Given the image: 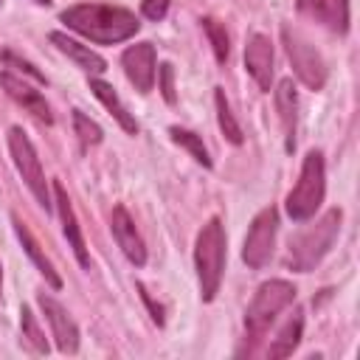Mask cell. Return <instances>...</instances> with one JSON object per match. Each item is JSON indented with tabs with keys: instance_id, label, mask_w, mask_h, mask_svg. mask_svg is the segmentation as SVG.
I'll use <instances>...</instances> for the list:
<instances>
[{
	"instance_id": "cell-1",
	"label": "cell",
	"mask_w": 360,
	"mask_h": 360,
	"mask_svg": "<svg viewBox=\"0 0 360 360\" xmlns=\"http://www.w3.org/2000/svg\"><path fill=\"white\" fill-rule=\"evenodd\" d=\"M59 20L82 34L84 39L96 42V45H118L129 37L138 34L141 22L138 17L129 11V8H121V6H107V3H76V6H68Z\"/></svg>"
},
{
	"instance_id": "cell-2",
	"label": "cell",
	"mask_w": 360,
	"mask_h": 360,
	"mask_svg": "<svg viewBox=\"0 0 360 360\" xmlns=\"http://www.w3.org/2000/svg\"><path fill=\"white\" fill-rule=\"evenodd\" d=\"M295 292H298L295 284L287 278H270L256 290L253 301L245 309V346L236 354H253L256 343L264 338V332L278 318V312L295 301Z\"/></svg>"
},
{
	"instance_id": "cell-3",
	"label": "cell",
	"mask_w": 360,
	"mask_h": 360,
	"mask_svg": "<svg viewBox=\"0 0 360 360\" xmlns=\"http://www.w3.org/2000/svg\"><path fill=\"white\" fill-rule=\"evenodd\" d=\"M225 256H228V239H225V225L219 217H211L194 239V267H197V281H200V298L214 301L222 284L225 273Z\"/></svg>"
},
{
	"instance_id": "cell-4",
	"label": "cell",
	"mask_w": 360,
	"mask_h": 360,
	"mask_svg": "<svg viewBox=\"0 0 360 360\" xmlns=\"http://www.w3.org/2000/svg\"><path fill=\"white\" fill-rule=\"evenodd\" d=\"M340 219H343V211L329 208L309 228L298 231L290 239V248H287V259H284L287 267H292L295 273H309L329 253V248L335 245L338 231H340Z\"/></svg>"
},
{
	"instance_id": "cell-5",
	"label": "cell",
	"mask_w": 360,
	"mask_h": 360,
	"mask_svg": "<svg viewBox=\"0 0 360 360\" xmlns=\"http://www.w3.org/2000/svg\"><path fill=\"white\" fill-rule=\"evenodd\" d=\"M326 194V166H323V155L318 149H309L304 163H301V174L298 183L292 186V191L287 194V214L295 222H307L309 217H315V211L321 208Z\"/></svg>"
},
{
	"instance_id": "cell-6",
	"label": "cell",
	"mask_w": 360,
	"mask_h": 360,
	"mask_svg": "<svg viewBox=\"0 0 360 360\" xmlns=\"http://www.w3.org/2000/svg\"><path fill=\"white\" fill-rule=\"evenodd\" d=\"M8 152H11V160L22 177V183L28 186V191L34 194V200L45 208V214L53 211V202H51V186L45 180V172H42V163H39V155L31 143V138L22 132V127H11L8 129Z\"/></svg>"
},
{
	"instance_id": "cell-7",
	"label": "cell",
	"mask_w": 360,
	"mask_h": 360,
	"mask_svg": "<svg viewBox=\"0 0 360 360\" xmlns=\"http://www.w3.org/2000/svg\"><path fill=\"white\" fill-rule=\"evenodd\" d=\"M281 42H284V51L290 56V65H292L298 82L307 84L309 90H321L326 84V62L318 53V48L301 31H295L290 25L281 28Z\"/></svg>"
},
{
	"instance_id": "cell-8",
	"label": "cell",
	"mask_w": 360,
	"mask_h": 360,
	"mask_svg": "<svg viewBox=\"0 0 360 360\" xmlns=\"http://www.w3.org/2000/svg\"><path fill=\"white\" fill-rule=\"evenodd\" d=\"M276 231H278V211L273 205H267L253 217L245 245H242V262L250 270H262L270 262L273 245H276Z\"/></svg>"
},
{
	"instance_id": "cell-9",
	"label": "cell",
	"mask_w": 360,
	"mask_h": 360,
	"mask_svg": "<svg viewBox=\"0 0 360 360\" xmlns=\"http://www.w3.org/2000/svg\"><path fill=\"white\" fill-rule=\"evenodd\" d=\"M37 304H39V309H42L48 326H51V335H53V340H56V349H59L62 354H76V352H79V326H76V321L70 318V312H68L53 295H45V292L37 298Z\"/></svg>"
},
{
	"instance_id": "cell-10",
	"label": "cell",
	"mask_w": 360,
	"mask_h": 360,
	"mask_svg": "<svg viewBox=\"0 0 360 360\" xmlns=\"http://www.w3.org/2000/svg\"><path fill=\"white\" fill-rule=\"evenodd\" d=\"M158 53L152 42H135L121 53V65L127 79L132 82V87L138 93H149L155 84V68H158Z\"/></svg>"
},
{
	"instance_id": "cell-11",
	"label": "cell",
	"mask_w": 360,
	"mask_h": 360,
	"mask_svg": "<svg viewBox=\"0 0 360 360\" xmlns=\"http://www.w3.org/2000/svg\"><path fill=\"white\" fill-rule=\"evenodd\" d=\"M0 84H3V90L8 93V98H14V101H17L25 112H31L37 121H42V124H51V121H53L45 96H42L39 90H34L22 76H14L11 70H3V73H0Z\"/></svg>"
},
{
	"instance_id": "cell-12",
	"label": "cell",
	"mask_w": 360,
	"mask_h": 360,
	"mask_svg": "<svg viewBox=\"0 0 360 360\" xmlns=\"http://www.w3.org/2000/svg\"><path fill=\"white\" fill-rule=\"evenodd\" d=\"M53 202H56V211H59V219H62V231H65V239H68L76 262L82 267H90V253H87V245H84L73 202H70V197H68V191H65V186L59 180H53Z\"/></svg>"
},
{
	"instance_id": "cell-13",
	"label": "cell",
	"mask_w": 360,
	"mask_h": 360,
	"mask_svg": "<svg viewBox=\"0 0 360 360\" xmlns=\"http://www.w3.org/2000/svg\"><path fill=\"white\" fill-rule=\"evenodd\" d=\"M110 228H112V236L118 242V248L124 250V256L135 264V267H143L146 264V245L129 217V211L124 205H115L112 214H110Z\"/></svg>"
},
{
	"instance_id": "cell-14",
	"label": "cell",
	"mask_w": 360,
	"mask_h": 360,
	"mask_svg": "<svg viewBox=\"0 0 360 360\" xmlns=\"http://www.w3.org/2000/svg\"><path fill=\"white\" fill-rule=\"evenodd\" d=\"M298 11L332 34L349 31V0H295Z\"/></svg>"
},
{
	"instance_id": "cell-15",
	"label": "cell",
	"mask_w": 360,
	"mask_h": 360,
	"mask_svg": "<svg viewBox=\"0 0 360 360\" xmlns=\"http://www.w3.org/2000/svg\"><path fill=\"white\" fill-rule=\"evenodd\" d=\"M245 70L259 84V90H270L273 84V45L264 34H250L245 42Z\"/></svg>"
},
{
	"instance_id": "cell-16",
	"label": "cell",
	"mask_w": 360,
	"mask_h": 360,
	"mask_svg": "<svg viewBox=\"0 0 360 360\" xmlns=\"http://www.w3.org/2000/svg\"><path fill=\"white\" fill-rule=\"evenodd\" d=\"M276 110H278V121L284 129V146H287V152H292L295 132H298V90H295L292 79H281L276 84Z\"/></svg>"
},
{
	"instance_id": "cell-17",
	"label": "cell",
	"mask_w": 360,
	"mask_h": 360,
	"mask_svg": "<svg viewBox=\"0 0 360 360\" xmlns=\"http://www.w3.org/2000/svg\"><path fill=\"white\" fill-rule=\"evenodd\" d=\"M51 42H53L68 59H73L76 68H82L84 73L98 76V73L107 70V62H104L90 45H82L79 39H73V37H68V34H62V31H51Z\"/></svg>"
},
{
	"instance_id": "cell-18",
	"label": "cell",
	"mask_w": 360,
	"mask_h": 360,
	"mask_svg": "<svg viewBox=\"0 0 360 360\" xmlns=\"http://www.w3.org/2000/svg\"><path fill=\"white\" fill-rule=\"evenodd\" d=\"M11 225H14V233H17V239H20V245H22V250L28 253V259L34 262V267L45 276V281L53 287V290H59L62 287V278H59V273L53 270V264H51V259L42 253V248H39V242L34 239V233L20 222V217L17 214H11Z\"/></svg>"
},
{
	"instance_id": "cell-19",
	"label": "cell",
	"mask_w": 360,
	"mask_h": 360,
	"mask_svg": "<svg viewBox=\"0 0 360 360\" xmlns=\"http://www.w3.org/2000/svg\"><path fill=\"white\" fill-rule=\"evenodd\" d=\"M90 90H93V96L110 110V115L118 121V127L127 132V135H138V121H135V115L127 110V104L118 98V93L112 90V84H107L104 79H90Z\"/></svg>"
},
{
	"instance_id": "cell-20",
	"label": "cell",
	"mask_w": 360,
	"mask_h": 360,
	"mask_svg": "<svg viewBox=\"0 0 360 360\" xmlns=\"http://www.w3.org/2000/svg\"><path fill=\"white\" fill-rule=\"evenodd\" d=\"M301 332H304V312L295 307L292 315L287 318V323L278 329V335L267 346V357H290L295 352V346L301 343Z\"/></svg>"
},
{
	"instance_id": "cell-21",
	"label": "cell",
	"mask_w": 360,
	"mask_h": 360,
	"mask_svg": "<svg viewBox=\"0 0 360 360\" xmlns=\"http://www.w3.org/2000/svg\"><path fill=\"white\" fill-rule=\"evenodd\" d=\"M214 107H217V124H219V129H222V135L231 141V143H242L245 141V135H242V127H239V121L233 118V112H231V104H228V96H225V90L222 87H217L214 90Z\"/></svg>"
},
{
	"instance_id": "cell-22",
	"label": "cell",
	"mask_w": 360,
	"mask_h": 360,
	"mask_svg": "<svg viewBox=\"0 0 360 360\" xmlns=\"http://www.w3.org/2000/svg\"><path fill=\"white\" fill-rule=\"evenodd\" d=\"M20 335H22V343L34 352V354H48V340H45V332L39 329L37 323V315L31 312V307H20Z\"/></svg>"
},
{
	"instance_id": "cell-23",
	"label": "cell",
	"mask_w": 360,
	"mask_h": 360,
	"mask_svg": "<svg viewBox=\"0 0 360 360\" xmlns=\"http://www.w3.org/2000/svg\"><path fill=\"white\" fill-rule=\"evenodd\" d=\"M169 135H172V141H174L177 146H183L200 166L211 169V155H208V149H205V143H202V138H200L197 132L183 129V127H169Z\"/></svg>"
},
{
	"instance_id": "cell-24",
	"label": "cell",
	"mask_w": 360,
	"mask_h": 360,
	"mask_svg": "<svg viewBox=\"0 0 360 360\" xmlns=\"http://www.w3.org/2000/svg\"><path fill=\"white\" fill-rule=\"evenodd\" d=\"M200 22H202V31H205V37H208V42H211V51H214L217 62L225 65L228 56H231V37H228L225 25H222L219 20H214V17H202Z\"/></svg>"
},
{
	"instance_id": "cell-25",
	"label": "cell",
	"mask_w": 360,
	"mask_h": 360,
	"mask_svg": "<svg viewBox=\"0 0 360 360\" xmlns=\"http://www.w3.org/2000/svg\"><path fill=\"white\" fill-rule=\"evenodd\" d=\"M73 132L79 135V141H82V146H84V149H87V146H96V143H101V138H104L101 127H98L93 118H87L82 110H73Z\"/></svg>"
},
{
	"instance_id": "cell-26",
	"label": "cell",
	"mask_w": 360,
	"mask_h": 360,
	"mask_svg": "<svg viewBox=\"0 0 360 360\" xmlns=\"http://www.w3.org/2000/svg\"><path fill=\"white\" fill-rule=\"evenodd\" d=\"M169 3H172V0H141V14H143L146 20H152V22H158V20L166 17Z\"/></svg>"
},
{
	"instance_id": "cell-27",
	"label": "cell",
	"mask_w": 360,
	"mask_h": 360,
	"mask_svg": "<svg viewBox=\"0 0 360 360\" xmlns=\"http://www.w3.org/2000/svg\"><path fill=\"white\" fill-rule=\"evenodd\" d=\"M3 59H6V65H8V68H20V70H25L31 79H37L39 84H45V76H42V73H39V70H37L31 62L20 59V56H17V53H11V51H6V53H3Z\"/></svg>"
},
{
	"instance_id": "cell-28",
	"label": "cell",
	"mask_w": 360,
	"mask_h": 360,
	"mask_svg": "<svg viewBox=\"0 0 360 360\" xmlns=\"http://www.w3.org/2000/svg\"><path fill=\"white\" fill-rule=\"evenodd\" d=\"M135 287H138V292H141V301L146 304V309H149V315H152V321H155L158 326H163V323H166V318H163V307H160V304H158V301H155V298L149 295V290H146V287H143L141 281H138Z\"/></svg>"
},
{
	"instance_id": "cell-29",
	"label": "cell",
	"mask_w": 360,
	"mask_h": 360,
	"mask_svg": "<svg viewBox=\"0 0 360 360\" xmlns=\"http://www.w3.org/2000/svg\"><path fill=\"white\" fill-rule=\"evenodd\" d=\"M172 65H160V93L169 104H174V82H172Z\"/></svg>"
},
{
	"instance_id": "cell-30",
	"label": "cell",
	"mask_w": 360,
	"mask_h": 360,
	"mask_svg": "<svg viewBox=\"0 0 360 360\" xmlns=\"http://www.w3.org/2000/svg\"><path fill=\"white\" fill-rule=\"evenodd\" d=\"M0 295H3V264H0Z\"/></svg>"
},
{
	"instance_id": "cell-31",
	"label": "cell",
	"mask_w": 360,
	"mask_h": 360,
	"mask_svg": "<svg viewBox=\"0 0 360 360\" xmlns=\"http://www.w3.org/2000/svg\"><path fill=\"white\" fill-rule=\"evenodd\" d=\"M34 3H39V6H48V3H51V0H34Z\"/></svg>"
},
{
	"instance_id": "cell-32",
	"label": "cell",
	"mask_w": 360,
	"mask_h": 360,
	"mask_svg": "<svg viewBox=\"0 0 360 360\" xmlns=\"http://www.w3.org/2000/svg\"><path fill=\"white\" fill-rule=\"evenodd\" d=\"M0 3H3V0H0Z\"/></svg>"
}]
</instances>
